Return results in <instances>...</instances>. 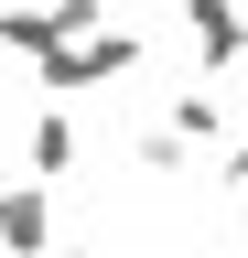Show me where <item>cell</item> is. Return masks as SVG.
<instances>
[{
	"label": "cell",
	"instance_id": "cell-1",
	"mask_svg": "<svg viewBox=\"0 0 248 258\" xmlns=\"http://www.w3.org/2000/svg\"><path fill=\"white\" fill-rule=\"evenodd\" d=\"M0 237H11V247L43 237V205H33V194H0Z\"/></svg>",
	"mask_w": 248,
	"mask_h": 258
}]
</instances>
